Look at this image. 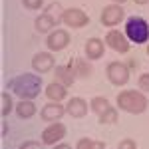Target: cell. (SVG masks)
<instances>
[{
    "instance_id": "cell-9",
    "label": "cell",
    "mask_w": 149,
    "mask_h": 149,
    "mask_svg": "<svg viewBox=\"0 0 149 149\" xmlns=\"http://www.w3.org/2000/svg\"><path fill=\"white\" fill-rule=\"evenodd\" d=\"M70 40H72V36H70L68 30L56 28L46 36V48L50 52H62V50H66L70 46Z\"/></svg>"
},
{
    "instance_id": "cell-28",
    "label": "cell",
    "mask_w": 149,
    "mask_h": 149,
    "mask_svg": "<svg viewBox=\"0 0 149 149\" xmlns=\"http://www.w3.org/2000/svg\"><path fill=\"white\" fill-rule=\"evenodd\" d=\"M6 133H8V123L2 121V135H6Z\"/></svg>"
},
{
    "instance_id": "cell-26",
    "label": "cell",
    "mask_w": 149,
    "mask_h": 149,
    "mask_svg": "<svg viewBox=\"0 0 149 149\" xmlns=\"http://www.w3.org/2000/svg\"><path fill=\"white\" fill-rule=\"evenodd\" d=\"M18 149H44V145L42 143H38V141H24V143H20V147Z\"/></svg>"
},
{
    "instance_id": "cell-10",
    "label": "cell",
    "mask_w": 149,
    "mask_h": 149,
    "mask_svg": "<svg viewBox=\"0 0 149 149\" xmlns=\"http://www.w3.org/2000/svg\"><path fill=\"white\" fill-rule=\"evenodd\" d=\"M66 133H68L66 125L62 121H54L48 127H44V131H42V143L44 145H56V143H60L62 139L66 137Z\"/></svg>"
},
{
    "instance_id": "cell-1",
    "label": "cell",
    "mask_w": 149,
    "mask_h": 149,
    "mask_svg": "<svg viewBox=\"0 0 149 149\" xmlns=\"http://www.w3.org/2000/svg\"><path fill=\"white\" fill-rule=\"evenodd\" d=\"M10 90L20 100H36L42 93V78L40 74H20L10 81Z\"/></svg>"
},
{
    "instance_id": "cell-5",
    "label": "cell",
    "mask_w": 149,
    "mask_h": 149,
    "mask_svg": "<svg viewBox=\"0 0 149 149\" xmlns=\"http://www.w3.org/2000/svg\"><path fill=\"white\" fill-rule=\"evenodd\" d=\"M105 78L109 80L111 86L123 88V86H127V81L131 78V70H129V66L123 64V62H111V64H107V68H105Z\"/></svg>"
},
{
    "instance_id": "cell-7",
    "label": "cell",
    "mask_w": 149,
    "mask_h": 149,
    "mask_svg": "<svg viewBox=\"0 0 149 149\" xmlns=\"http://www.w3.org/2000/svg\"><path fill=\"white\" fill-rule=\"evenodd\" d=\"M123 18H125V10H123V6L111 2V4H107V6L102 10L100 22H102L105 28H115L117 24L123 22Z\"/></svg>"
},
{
    "instance_id": "cell-30",
    "label": "cell",
    "mask_w": 149,
    "mask_h": 149,
    "mask_svg": "<svg viewBox=\"0 0 149 149\" xmlns=\"http://www.w3.org/2000/svg\"><path fill=\"white\" fill-rule=\"evenodd\" d=\"M111 2H113V4H121V6H123V4H125L127 0H111Z\"/></svg>"
},
{
    "instance_id": "cell-14",
    "label": "cell",
    "mask_w": 149,
    "mask_h": 149,
    "mask_svg": "<svg viewBox=\"0 0 149 149\" xmlns=\"http://www.w3.org/2000/svg\"><path fill=\"white\" fill-rule=\"evenodd\" d=\"M54 76H56V81L64 84L66 88L74 86L76 80H78V72H76V68H74V64H72V62H70V64L56 66V68H54Z\"/></svg>"
},
{
    "instance_id": "cell-23",
    "label": "cell",
    "mask_w": 149,
    "mask_h": 149,
    "mask_svg": "<svg viewBox=\"0 0 149 149\" xmlns=\"http://www.w3.org/2000/svg\"><path fill=\"white\" fill-rule=\"evenodd\" d=\"M137 90L149 93V74H139V78H137Z\"/></svg>"
},
{
    "instance_id": "cell-20",
    "label": "cell",
    "mask_w": 149,
    "mask_h": 149,
    "mask_svg": "<svg viewBox=\"0 0 149 149\" xmlns=\"http://www.w3.org/2000/svg\"><path fill=\"white\" fill-rule=\"evenodd\" d=\"M117 119H119V109L113 107V105H111L109 109H105L102 115H97V121H100L102 125H115Z\"/></svg>"
},
{
    "instance_id": "cell-4",
    "label": "cell",
    "mask_w": 149,
    "mask_h": 149,
    "mask_svg": "<svg viewBox=\"0 0 149 149\" xmlns=\"http://www.w3.org/2000/svg\"><path fill=\"white\" fill-rule=\"evenodd\" d=\"M125 36L133 44L149 42V24L141 16H129L125 20Z\"/></svg>"
},
{
    "instance_id": "cell-15",
    "label": "cell",
    "mask_w": 149,
    "mask_h": 149,
    "mask_svg": "<svg viewBox=\"0 0 149 149\" xmlns=\"http://www.w3.org/2000/svg\"><path fill=\"white\" fill-rule=\"evenodd\" d=\"M90 111V103L86 102L84 97H72L66 103V113L74 119H84Z\"/></svg>"
},
{
    "instance_id": "cell-8",
    "label": "cell",
    "mask_w": 149,
    "mask_h": 149,
    "mask_svg": "<svg viewBox=\"0 0 149 149\" xmlns=\"http://www.w3.org/2000/svg\"><path fill=\"white\" fill-rule=\"evenodd\" d=\"M62 24H66L68 28L80 30V28H86L90 24V16L81 8H66L62 12Z\"/></svg>"
},
{
    "instance_id": "cell-31",
    "label": "cell",
    "mask_w": 149,
    "mask_h": 149,
    "mask_svg": "<svg viewBox=\"0 0 149 149\" xmlns=\"http://www.w3.org/2000/svg\"><path fill=\"white\" fill-rule=\"evenodd\" d=\"M147 56H149V44H147Z\"/></svg>"
},
{
    "instance_id": "cell-2",
    "label": "cell",
    "mask_w": 149,
    "mask_h": 149,
    "mask_svg": "<svg viewBox=\"0 0 149 149\" xmlns=\"http://www.w3.org/2000/svg\"><path fill=\"white\" fill-rule=\"evenodd\" d=\"M115 105H117L119 111H125V113L131 115H141L147 111L149 100L147 95H143L141 90H123V92L117 93Z\"/></svg>"
},
{
    "instance_id": "cell-25",
    "label": "cell",
    "mask_w": 149,
    "mask_h": 149,
    "mask_svg": "<svg viewBox=\"0 0 149 149\" xmlns=\"http://www.w3.org/2000/svg\"><path fill=\"white\" fill-rule=\"evenodd\" d=\"M117 149H137V143H135V139L125 137V139H121V141L117 143Z\"/></svg>"
},
{
    "instance_id": "cell-21",
    "label": "cell",
    "mask_w": 149,
    "mask_h": 149,
    "mask_svg": "<svg viewBox=\"0 0 149 149\" xmlns=\"http://www.w3.org/2000/svg\"><path fill=\"white\" fill-rule=\"evenodd\" d=\"M12 107H16L12 95L8 92H2V95H0V113H2V117H8L12 113Z\"/></svg>"
},
{
    "instance_id": "cell-18",
    "label": "cell",
    "mask_w": 149,
    "mask_h": 149,
    "mask_svg": "<svg viewBox=\"0 0 149 149\" xmlns=\"http://www.w3.org/2000/svg\"><path fill=\"white\" fill-rule=\"evenodd\" d=\"M72 64H74V68H76V72H78V78L80 80H86V78H90L93 74V66L92 62L86 58H72Z\"/></svg>"
},
{
    "instance_id": "cell-3",
    "label": "cell",
    "mask_w": 149,
    "mask_h": 149,
    "mask_svg": "<svg viewBox=\"0 0 149 149\" xmlns=\"http://www.w3.org/2000/svg\"><path fill=\"white\" fill-rule=\"evenodd\" d=\"M62 12H64V8H62L58 2L48 4L46 8H44V14L36 16V20H34L36 32H40V34H50L52 30H56V26L62 22Z\"/></svg>"
},
{
    "instance_id": "cell-16",
    "label": "cell",
    "mask_w": 149,
    "mask_h": 149,
    "mask_svg": "<svg viewBox=\"0 0 149 149\" xmlns=\"http://www.w3.org/2000/svg\"><path fill=\"white\" fill-rule=\"evenodd\" d=\"M44 95L50 102H64L68 97V88L64 84H60V81H50L44 88Z\"/></svg>"
},
{
    "instance_id": "cell-24",
    "label": "cell",
    "mask_w": 149,
    "mask_h": 149,
    "mask_svg": "<svg viewBox=\"0 0 149 149\" xmlns=\"http://www.w3.org/2000/svg\"><path fill=\"white\" fill-rule=\"evenodd\" d=\"M22 6L26 10H40L44 6V0H22Z\"/></svg>"
},
{
    "instance_id": "cell-6",
    "label": "cell",
    "mask_w": 149,
    "mask_h": 149,
    "mask_svg": "<svg viewBox=\"0 0 149 149\" xmlns=\"http://www.w3.org/2000/svg\"><path fill=\"white\" fill-rule=\"evenodd\" d=\"M103 40H105V46L111 48L117 54H127L129 48H131V40L125 36V32H121V30H117V28H111V30L105 34Z\"/></svg>"
},
{
    "instance_id": "cell-19",
    "label": "cell",
    "mask_w": 149,
    "mask_h": 149,
    "mask_svg": "<svg viewBox=\"0 0 149 149\" xmlns=\"http://www.w3.org/2000/svg\"><path fill=\"white\" fill-rule=\"evenodd\" d=\"M111 107V103H109V100L107 97H103V95H95V97H92V102H90V109H92V113L95 115H102L105 109H109Z\"/></svg>"
},
{
    "instance_id": "cell-13",
    "label": "cell",
    "mask_w": 149,
    "mask_h": 149,
    "mask_svg": "<svg viewBox=\"0 0 149 149\" xmlns=\"http://www.w3.org/2000/svg\"><path fill=\"white\" fill-rule=\"evenodd\" d=\"M66 115V105H62V102H48L42 109H40V117L48 121V123H54L60 121L62 117Z\"/></svg>"
},
{
    "instance_id": "cell-11",
    "label": "cell",
    "mask_w": 149,
    "mask_h": 149,
    "mask_svg": "<svg viewBox=\"0 0 149 149\" xmlns=\"http://www.w3.org/2000/svg\"><path fill=\"white\" fill-rule=\"evenodd\" d=\"M56 68V58H54V52H38L32 58V70L36 74H48Z\"/></svg>"
},
{
    "instance_id": "cell-27",
    "label": "cell",
    "mask_w": 149,
    "mask_h": 149,
    "mask_svg": "<svg viewBox=\"0 0 149 149\" xmlns=\"http://www.w3.org/2000/svg\"><path fill=\"white\" fill-rule=\"evenodd\" d=\"M52 149H74L70 143H56V145H52Z\"/></svg>"
},
{
    "instance_id": "cell-12",
    "label": "cell",
    "mask_w": 149,
    "mask_h": 149,
    "mask_svg": "<svg viewBox=\"0 0 149 149\" xmlns=\"http://www.w3.org/2000/svg\"><path fill=\"white\" fill-rule=\"evenodd\" d=\"M84 54L86 58L90 60V62H97V60H102L103 54H105V40L102 38H88L86 40V44H84Z\"/></svg>"
},
{
    "instance_id": "cell-22",
    "label": "cell",
    "mask_w": 149,
    "mask_h": 149,
    "mask_svg": "<svg viewBox=\"0 0 149 149\" xmlns=\"http://www.w3.org/2000/svg\"><path fill=\"white\" fill-rule=\"evenodd\" d=\"M76 149H105V143L103 141H93L90 137H81V139H78Z\"/></svg>"
},
{
    "instance_id": "cell-29",
    "label": "cell",
    "mask_w": 149,
    "mask_h": 149,
    "mask_svg": "<svg viewBox=\"0 0 149 149\" xmlns=\"http://www.w3.org/2000/svg\"><path fill=\"white\" fill-rule=\"evenodd\" d=\"M137 6H145V4H149V0H133Z\"/></svg>"
},
{
    "instance_id": "cell-17",
    "label": "cell",
    "mask_w": 149,
    "mask_h": 149,
    "mask_svg": "<svg viewBox=\"0 0 149 149\" xmlns=\"http://www.w3.org/2000/svg\"><path fill=\"white\" fill-rule=\"evenodd\" d=\"M14 109H16V115L20 119H32L38 113V107H36L34 100H20V102L16 103Z\"/></svg>"
}]
</instances>
